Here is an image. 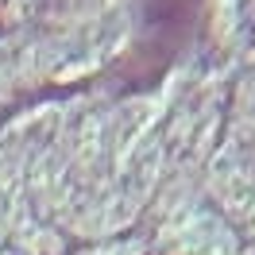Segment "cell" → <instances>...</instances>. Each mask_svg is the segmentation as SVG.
I'll return each mask as SVG.
<instances>
[]
</instances>
